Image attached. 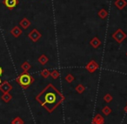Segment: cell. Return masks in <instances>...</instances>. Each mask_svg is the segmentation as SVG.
<instances>
[{
  "instance_id": "30bf717a",
  "label": "cell",
  "mask_w": 127,
  "mask_h": 124,
  "mask_svg": "<svg viewBox=\"0 0 127 124\" xmlns=\"http://www.w3.org/2000/svg\"><path fill=\"white\" fill-rule=\"evenodd\" d=\"M127 3L125 0H116L115 1V6L118 8V10H123L124 8L126 6Z\"/></svg>"
},
{
  "instance_id": "9c48e42d",
  "label": "cell",
  "mask_w": 127,
  "mask_h": 124,
  "mask_svg": "<svg viewBox=\"0 0 127 124\" xmlns=\"http://www.w3.org/2000/svg\"><path fill=\"white\" fill-rule=\"evenodd\" d=\"M11 34L14 37H20V36L22 35V30L18 26H15V27H13V28L11 29Z\"/></svg>"
},
{
  "instance_id": "2e32d148",
  "label": "cell",
  "mask_w": 127,
  "mask_h": 124,
  "mask_svg": "<svg viewBox=\"0 0 127 124\" xmlns=\"http://www.w3.org/2000/svg\"><path fill=\"white\" fill-rule=\"evenodd\" d=\"M41 75H42L44 78H47L48 76H50L51 75V73H50V71L48 70H43L42 71H41Z\"/></svg>"
},
{
  "instance_id": "8fae6325",
  "label": "cell",
  "mask_w": 127,
  "mask_h": 124,
  "mask_svg": "<svg viewBox=\"0 0 127 124\" xmlns=\"http://www.w3.org/2000/svg\"><path fill=\"white\" fill-rule=\"evenodd\" d=\"M90 44H91V46H92L93 48H98L99 46L101 45V41L99 40L97 37H95L91 40Z\"/></svg>"
},
{
  "instance_id": "ffe728a7",
  "label": "cell",
  "mask_w": 127,
  "mask_h": 124,
  "mask_svg": "<svg viewBox=\"0 0 127 124\" xmlns=\"http://www.w3.org/2000/svg\"><path fill=\"white\" fill-rule=\"evenodd\" d=\"M65 80L67 81L68 82H71L74 80V76H73L72 75H71V74H69V75H67L65 76Z\"/></svg>"
},
{
  "instance_id": "9a60e30c",
  "label": "cell",
  "mask_w": 127,
  "mask_h": 124,
  "mask_svg": "<svg viewBox=\"0 0 127 124\" xmlns=\"http://www.w3.org/2000/svg\"><path fill=\"white\" fill-rule=\"evenodd\" d=\"M31 68H32V66H31V64L28 62H25V63L21 65V69L23 70L24 72H27L29 70H31Z\"/></svg>"
},
{
  "instance_id": "ac0fdd59",
  "label": "cell",
  "mask_w": 127,
  "mask_h": 124,
  "mask_svg": "<svg viewBox=\"0 0 127 124\" xmlns=\"http://www.w3.org/2000/svg\"><path fill=\"white\" fill-rule=\"evenodd\" d=\"M51 75L53 79H57L58 76H59V73H58V70H53V71L51 73Z\"/></svg>"
},
{
  "instance_id": "277c9868",
  "label": "cell",
  "mask_w": 127,
  "mask_h": 124,
  "mask_svg": "<svg viewBox=\"0 0 127 124\" xmlns=\"http://www.w3.org/2000/svg\"><path fill=\"white\" fill-rule=\"evenodd\" d=\"M28 37H29V38L32 41V42L36 43L41 38L42 35H41V33L37 30V29H33V30H32V31L28 34Z\"/></svg>"
},
{
  "instance_id": "e0dca14e",
  "label": "cell",
  "mask_w": 127,
  "mask_h": 124,
  "mask_svg": "<svg viewBox=\"0 0 127 124\" xmlns=\"http://www.w3.org/2000/svg\"><path fill=\"white\" fill-rule=\"evenodd\" d=\"M11 124H24V121L20 117H16L14 120L11 122Z\"/></svg>"
},
{
  "instance_id": "603a6c76",
  "label": "cell",
  "mask_w": 127,
  "mask_h": 124,
  "mask_svg": "<svg viewBox=\"0 0 127 124\" xmlns=\"http://www.w3.org/2000/svg\"><path fill=\"white\" fill-rule=\"evenodd\" d=\"M3 74V69L0 67V82H1V75H2Z\"/></svg>"
},
{
  "instance_id": "5b68a950",
  "label": "cell",
  "mask_w": 127,
  "mask_h": 124,
  "mask_svg": "<svg viewBox=\"0 0 127 124\" xmlns=\"http://www.w3.org/2000/svg\"><path fill=\"white\" fill-rule=\"evenodd\" d=\"M12 89V85L7 81L0 82V91H2L3 93H8Z\"/></svg>"
},
{
  "instance_id": "ba28073f",
  "label": "cell",
  "mask_w": 127,
  "mask_h": 124,
  "mask_svg": "<svg viewBox=\"0 0 127 124\" xmlns=\"http://www.w3.org/2000/svg\"><path fill=\"white\" fill-rule=\"evenodd\" d=\"M31 25H32L31 21L28 19V18H24L23 19L20 21V23H19L20 27H21V28H23L24 30H26V29H28L29 27L31 26Z\"/></svg>"
},
{
  "instance_id": "7c38bea8",
  "label": "cell",
  "mask_w": 127,
  "mask_h": 124,
  "mask_svg": "<svg viewBox=\"0 0 127 124\" xmlns=\"http://www.w3.org/2000/svg\"><path fill=\"white\" fill-rule=\"evenodd\" d=\"M11 98H12V96H11V95L10 94V92L3 93V95L1 96V99H2L4 102H9V101L11 100Z\"/></svg>"
},
{
  "instance_id": "52a82bcc",
  "label": "cell",
  "mask_w": 127,
  "mask_h": 124,
  "mask_svg": "<svg viewBox=\"0 0 127 124\" xmlns=\"http://www.w3.org/2000/svg\"><path fill=\"white\" fill-rule=\"evenodd\" d=\"M97 68H98V65L95 61H91L86 65V70H88V71L91 72V73H93L94 71H96V70H97Z\"/></svg>"
},
{
  "instance_id": "7a4b0ae2",
  "label": "cell",
  "mask_w": 127,
  "mask_h": 124,
  "mask_svg": "<svg viewBox=\"0 0 127 124\" xmlns=\"http://www.w3.org/2000/svg\"><path fill=\"white\" fill-rule=\"evenodd\" d=\"M16 82L21 86L23 89H27L32 82H34V78L27 72H24L16 79Z\"/></svg>"
},
{
  "instance_id": "6da1fadb",
  "label": "cell",
  "mask_w": 127,
  "mask_h": 124,
  "mask_svg": "<svg viewBox=\"0 0 127 124\" xmlns=\"http://www.w3.org/2000/svg\"><path fill=\"white\" fill-rule=\"evenodd\" d=\"M36 100L45 109L51 112L63 101V96L52 84H49L37 95Z\"/></svg>"
},
{
  "instance_id": "7402d4cb",
  "label": "cell",
  "mask_w": 127,
  "mask_h": 124,
  "mask_svg": "<svg viewBox=\"0 0 127 124\" xmlns=\"http://www.w3.org/2000/svg\"><path fill=\"white\" fill-rule=\"evenodd\" d=\"M103 112H104L105 115H109V114L111 113V109H110V108H108V107H105V108L103 109Z\"/></svg>"
},
{
  "instance_id": "44dd1931",
  "label": "cell",
  "mask_w": 127,
  "mask_h": 124,
  "mask_svg": "<svg viewBox=\"0 0 127 124\" xmlns=\"http://www.w3.org/2000/svg\"><path fill=\"white\" fill-rule=\"evenodd\" d=\"M111 100H112V97H111V95L107 94L105 96H104V101H107V102H109V101H111Z\"/></svg>"
},
{
  "instance_id": "d6986e66",
  "label": "cell",
  "mask_w": 127,
  "mask_h": 124,
  "mask_svg": "<svg viewBox=\"0 0 127 124\" xmlns=\"http://www.w3.org/2000/svg\"><path fill=\"white\" fill-rule=\"evenodd\" d=\"M76 90L78 91V93H83L84 90H85V87H84L83 85H81V84H79V85L77 86Z\"/></svg>"
},
{
  "instance_id": "5bb4252c",
  "label": "cell",
  "mask_w": 127,
  "mask_h": 124,
  "mask_svg": "<svg viewBox=\"0 0 127 124\" xmlns=\"http://www.w3.org/2000/svg\"><path fill=\"white\" fill-rule=\"evenodd\" d=\"M38 62L41 63L42 65H44L48 63V57L45 56V55H41L38 58Z\"/></svg>"
},
{
  "instance_id": "4fadbf2b",
  "label": "cell",
  "mask_w": 127,
  "mask_h": 124,
  "mask_svg": "<svg viewBox=\"0 0 127 124\" xmlns=\"http://www.w3.org/2000/svg\"><path fill=\"white\" fill-rule=\"evenodd\" d=\"M97 15H98V17L100 18H102V19H104L105 18H107L108 16V11H106L105 9H101L100 11L97 12Z\"/></svg>"
},
{
  "instance_id": "3957f363",
  "label": "cell",
  "mask_w": 127,
  "mask_h": 124,
  "mask_svg": "<svg viewBox=\"0 0 127 124\" xmlns=\"http://www.w3.org/2000/svg\"><path fill=\"white\" fill-rule=\"evenodd\" d=\"M112 38L116 41L118 44H121L125 38H126V34L121 30V29H118L114 33L111 35Z\"/></svg>"
},
{
  "instance_id": "cb8c5ba5",
  "label": "cell",
  "mask_w": 127,
  "mask_h": 124,
  "mask_svg": "<svg viewBox=\"0 0 127 124\" xmlns=\"http://www.w3.org/2000/svg\"><path fill=\"white\" fill-rule=\"evenodd\" d=\"M126 55H127V53H126Z\"/></svg>"
},
{
  "instance_id": "8992f818",
  "label": "cell",
  "mask_w": 127,
  "mask_h": 124,
  "mask_svg": "<svg viewBox=\"0 0 127 124\" xmlns=\"http://www.w3.org/2000/svg\"><path fill=\"white\" fill-rule=\"evenodd\" d=\"M3 4L9 10H12L18 4V0H4Z\"/></svg>"
}]
</instances>
